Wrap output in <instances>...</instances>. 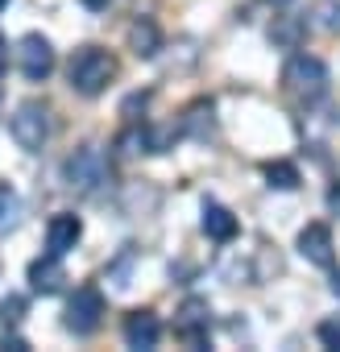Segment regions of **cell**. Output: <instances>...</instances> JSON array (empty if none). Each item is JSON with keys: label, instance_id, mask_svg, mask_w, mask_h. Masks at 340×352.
I'll return each instance as SVG.
<instances>
[{"label": "cell", "instance_id": "obj_1", "mask_svg": "<svg viewBox=\"0 0 340 352\" xmlns=\"http://www.w3.org/2000/svg\"><path fill=\"white\" fill-rule=\"evenodd\" d=\"M112 79H116V58L104 46H79L67 63V83L79 96H100Z\"/></svg>", "mask_w": 340, "mask_h": 352}, {"label": "cell", "instance_id": "obj_2", "mask_svg": "<svg viewBox=\"0 0 340 352\" xmlns=\"http://www.w3.org/2000/svg\"><path fill=\"white\" fill-rule=\"evenodd\" d=\"M282 83L303 104H315V100L328 96V67L315 54H290V63L282 67Z\"/></svg>", "mask_w": 340, "mask_h": 352}, {"label": "cell", "instance_id": "obj_3", "mask_svg": "<svg viewBox=\"0 0 340 352\" xmlns=\"http://www.w3.org/2000/svg\"><path fill=\"white\" fill-rule=\"evenodd\" d=\"M63 174H67V187H75L83 195H96L100 187H108V157H104L100 145H83L63 162Z\"/></svg>", "mask_w": 340, "mask_h": 352}, {"label": "cell", "instance_id": "obj_4", "mask_svg": "<svg viewBox=\"0 0 340 352\" xmlns=\"http://www.w3.org/2000/svg\"><path fill=\"white\" fill-rule=\"evenodd\" d=\"M9 133H13V141H17L25 153H42V145L50 141V108L38 104V100L17 104V112H13V120H9Z\"/></svg>", "mask_w": 340, "mask_h": 352}, {"label": "cell", "instance_id": "obj_5", "mask_svg": "<svg viewBox=\"0 0 340 352\" xmlns=\"http://www.w3.org/2000/svg\"><path fill=\"white\" fill-rule=\"evenodd\" d=\"M100 323H104V294H100V286L87 282V286H79L71 294L67 315H63V327L75 331V336H92Z\"/></svg>", "mask_w": 340, "mask_h": 352}, {"label": "cell", "instance_id": "obj_6", "mask_svg": "<svg viewBox=\"0 0 340 352\" xmlns=\"http://www.w3.org/2000/svg\"><path fill=\"white\" fill-rule=\"evenodd\" d=\"M208 327H212V307H208V298H187L183 307H179V315H175V336L183 340V344H191V348H204L208 344Z\"/></svg>", "mask_w": 340, "mask_h": 352}, {"label": "cell", "instance_id": "obj_7", "mask_svg": "<svg viewBox=\"0 0 340 352\" xmlns=\"http://www.w3.org/2000/svg\"><path fill=\"white\" fill-rule=\"evenodd\" d=\"M17 63H21V75H25L30 83H42V79H50V71H54V46H50L42 34H25L21 46H17Z\"/></svg>", "mask_w": 340, "mask_h": 352}, {"label": "cell", "instance_id": "obj_8", "mask_svg": "<svg viewBox=\"0 0 340 352\" xmlns=\"http://www.w3.org/2000/svg\"><path fill=\"white\" fill-rule=\"evenodd\" d=\"M79 236H83V220H79L75 212H59V216H50V224H46V253H50V257H67V253L79 245Z\"/></svg>", "mask_w": 340, "mask_h": 352}, {"label": "cell", "instance_id": "obj_9", "mask_svg": "<svg viewBox=\"0 0 340 352\" xmlns=\"http://www.w3.org/2000/svg\"><path fill=\"white\" fill-rule=\"evenodd\" d=\"M299 253H303L311 265L328 270V265L336 261V241H332V228H328V224H307V228L299 232Z\"/></svg>", "mask_w": 340, "mask_h": 352}, {"label": "cell", "instance_id": "obj_10", "mask_svg": "<svg viewBox=\"0 0 340 352\" xmlns=\"http://www.w3.org/2000/svg\"><path fill=\"white\" fill-rule=\"evenodd\" d=\"M158 340H162V319L153 311L125 315V344L129 348H158Z\"/></svg>", "mask_w": 340, "mask_h": 352}, {"label": "cell", "instance_id": "obj_11", "mask_svg": "<svg viewBox=\"0 0 340 352\" xmlns=\"http://www.w3.org/2000/svg\"><path fill=\"white\" fill-rule=\"evenodd\" d=\"M63 282H67L63 257H50V253H46V257L30 261V286H34V294H59Z\"/></svg>", "mask_w": 340, "mask_h": 352}, {"label": "cell", "instance_id": "obj_12", "mask_svg": "<svg viewBox=\"0 0 340 352\" xmlns=\"http://www.w3.org/2000/svg\"><path fill=\"white\" fill-rule=\"evenodd\" d=\"M204 232L216 241V245H229V241H237V232H241V224H237V216L224 208V204H204Z\"/></svg>", "mask_w": 340, "mask_h": 352}, {"label": "cell", "instance_id": "obj_13", "mask_svg": "<svg viewBox=\"0 0 340 352\" xmlns=\"http://www.w3.org/2000/svg\"><path fill=\"white\" fill-rule=\"evenodd\" d=\"M129 50L137 58H153L162 50V30H158L153 17H133V25H129Z\"/></svg>", "mask_w": 340, "mask_h": 352}, {"label": "cell", "instance_id": "obj_14", "mask_svg": "<svg viewBox=\"0 0 340 352\" xmlns=\"http://www.w3.org/2000/svg\"><path fill=\"white\" fill-rule=\"evenodd\" d=\"M216 108H212V100H195L187 112H183V133H191V137H212V129H216V116H212Z\"/></svg>", "mask_w": 340, "mask_h": 352}, {"label": "cell", "instance_id": "obj_15", "mask_svg": "<svg viewBox=\"0 0 340 352\" xmlns=\"http://www.w3.org/2000/svg\"><path fill=\"white\" fill-rule=\"evenodd\" d=\"M303 34H307L303 17H274V25H270V42L282 46V50H299Z\"/></svg>", "mask_w": 340, "mask_h": 352}, {"label": "cell", "instance_id": "obj_16", "mask_svg": "<svg viewBox=\"0 0 340 352\" xmlns=\"http://www.w3.org/2000/svg\"><path fill=\"white\" fill-rule=\"evenodd\" d=\"M266 183L278 187V191H295L303 179H299V166L295 162H266Z\"/></svg>", "mask_w": 340, "mask_h": 352}, {"label": "cell", "instance_id": "obj_17", "mask_svg": "<svg viewBox=\"0 0 340 352\" xmlns=\"http://www.w3.org/2000/svg\"><path fill=\"white\" fill-rule=\"evenodd\" d=\"M17 220H21V199H17L13 183H5V179H0V232L17 228Z\"/></svg>", "mask_w": 340, "mask_h": 352}, {"label": "cell", "instance_id": "obj_18", "mask_svg": "<svg viewBox=\"0 0 340 352\" xmlns=\"http://www.w3.org/2000/svg\"><path fill=\"white\" fill-rule=\"evenodd\" d=\"M116 149H120L125 157H133V153H149V129H141V124L125 129V133L116 137Z\"/></svg>", "mask_w": 340, "mask_h": 352}, {"label": "cell", "instance_id": "obj_19", "mask_svg": "<svg viewBox=\"0 0 340 352\" xmlns=\"http://www.w3.org/2000/svg\"><path fill=\"white\" fill-rule=\"evenodd\" d=\"M21 315H25V298L21 294H9L5 302H0V319H5V327H17Z\"/></svg>", "mask_w": 340, "mask_h": 352}, {"label": "cell", "instance_id": "obj_20", "mask_svg": "<svg viewBox=\"0 0 340 352\" xmlns=\"http://www.w3.org/2000/svg\"><path fill=\"white\" fill-rule=\"evenodd\" d=\"M319 344H323V348H340V315L319 323Z\"/></svg>", "mask_w": 340, "mask_h": 352}, {"label": "cell", "instance_id": "obj_21", "mask_svg": "<svg viewBox=\"0 0 340 352\" xmlns=\"http://www.w3.org/2000/svg\"><path fill=\"white\" fill-rule=\"evenodd\" d=\"M9 348H13V352H30V344H25L21 336H5V352H9Z\"/></svg>", "mask_w": 340, "mask_h": 352}, {"label": "cell", "instance_id": "obj_22", "mask_svg": "<svg viewBox=\"0 0 340 352\" xmlns=\"http://www.w3.org/2000/svg\"><path fill=\"white\" fill-rule=\"evenodd\" d=\"M9 67V42H5V34H0V71Z\"/></svg>", "mask_w": 340, "mask_h": 352}, {"label": "cell", "instance_id": "obj_23", "mask_svg": "<svg viewBox=\"0 0 340 352\" xmlns=\"http://www.w3.org/2000/svg\"><path fill=\"white\" fill-rule=\"evenodd\" d=\"M83 5H87L92 13H104V9H108V0H83Z\"/></svg>", "mask_w": 340, "mask_h": 352}, {"label": "cell", "instance_id": "obj_24", "mask_svg": "<svg viewBox=\"0 0 340 352\" xmlns=\"http://www.w3.org/2000/svg\"><path fill=\"white\" fill-rule=\"evenodd\" d=\"M332 290H336V294H340V274H336V278H332Z\"/></svg>", "mask_w": 340, "mask_h": 352}, {"label": "cell", "instance_id": "obj_25", "mask_svg": "<svg viewBox=\"0 0 340 352\" xmlns=\"http://www.w3.org/2000/svg\"><path fill=\"white\" fill-rule=\"evenodd\" d=\"M266 5H274V9H278V5H290V0H266Z\"/></svg>", "mask_w": 340, "mask_h": 352}, {"label": "cell", "instance_id": "obj_26", "mask_svg": "<svg viewBox=\"0 0 340 352\" xmlns=\"http://www.w3.org/2000/svg\"><path fill=\"white\" fill-rule=\"evenodd\" d=\"M5 5H9V0H0V9H5Z\"/></svg>", "mask_w": 340, "mask_h": 352}]
</instances>
